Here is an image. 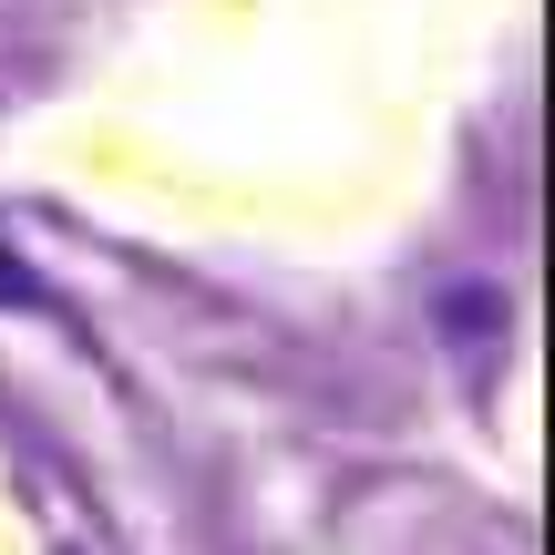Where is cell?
I'll list each match as a JSON object with an SVG mask.
<instances>
[{
  "label": "cell",
  "mask_w": 555,
  "mask_h": 555,
  "mask_svg": "<svg viewBox=\"0 0 555 555\" xmlns=\"http://www.w3.org/2000/svg\"><path fill=\"white\" fill-rule=\"evenodd\" d=\"M433 319H442V330L463 339V360H474V371H483V360L504 350V298L483 288V278H453V288L433 298Z\"/></svg>",
  "instance_id": "obj_1"
}]
</instances>
